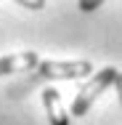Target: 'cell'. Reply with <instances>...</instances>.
<instances>
[{
  "instance_id": "3",
  "label": "cell",
  "mask_w": 122,
  "mask_h": 125,
  "mask_svg": "<svg viewBox=\"0 0 122 125\" xmlns=\"http://www.w3.org/2000/svg\"><path fill=\"white\" fill-rule=\"evenodd\" d=\"M40 64V56L35 51H21V53H8V56H0V77L3 75H21L29 69H37Z\"/></svg>"
},
{
  "instance_id": "6",
  "label": "cell",
  "mask_w": 122,
  "mask_h": 125,
  "mask_svg": "<svg viewBox=\"0 0 122 125\" xmlns=\"http://www.w3.org/2000/svg\"><path fill=\"white\" fill-rule=\"evenodd\" d=\"M96 8H101V0H82L80 3V11H85V13H90Z\"/></svg>"
},
{
  "instance_id": "5",
  "label": "cell",
  "mask_w": 122,
  "mask_h": 125,
  "mask_svg": "<svg viewBox=\"0 0 122 125\" xmlns=\"http://www.w3.org/2000/svg\"><path fill=\"white\" fill-rule=\"evenodd\" d=\"M19 5H21V8H29V11H40V8H45L43 0H19Z\"/></svg>"
},
{
  "instance_id": "7",
  "label": "cell",
  "mask_w": 122,
  "mask_h": 125,
  "mask_svg": "<svg viewBox=\"0 0 122 125\" xmlns=\"http://www.w3.org/2000/svg\"><path fill=\"white\" fill-rule=\"evenodd\" d=\"M114 88H117V96H120V104H122V69H117V77H114Z\"/></svg>"
},
{
  "instance_id": "2",
  "label": "cell",
  "mask_w": 122,
  "mask_h": 125,
  "mask_svg": "<svg viewBox=\"0 0 122 125\" xmlns=\"http://www.w3.org/2000/svg\"><path fill=\"white\" fill-rule=\"evenodd\" d=\"M37 75L43 80H77V77L93 75V64L88 59H74V61H40Z\"/></svg>"
},
{
  "instance_id": "1",
  "label": "cell",
  "mask_w": 122,
  "mask_h": 125,
  "mask_svg": "<svg viewBox=\"0 0 122 125\" xmlns=\"http://www.w3.org/2000/svg\"><path fill=\"white\" fill-rule=\"evenodd\" d=\"M114 77H117V67H103L101 72L88 77V83L77 91V96H74V101H72V117L88 115V109L93 106V101H96L109 85H114Z\"/></svg>"
},
{
  "instance_id": "4",
  "label": "cell",
  "mask_w": 122,
  "mask_h": 125,
  "mask_svg": "<svg viewBox=\"0 0 122 125\" xmlns=\"http://www.w3.org/2000/svg\"><path fill=\"white\" fill-rule=\"evenodd\" d=\"M40 96H43L45 117H48L50 125H69V123H72L69 112H66V109H64V104H61V93H58L56 88H45Z\"/></svg>"
}]
</instances>
